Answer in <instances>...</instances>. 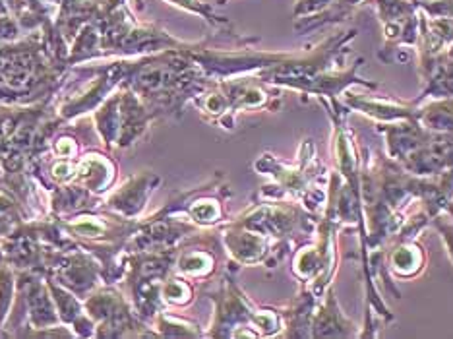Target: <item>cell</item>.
<instances>
[{"label": "cell", "instance_id": "3957f363", "mask_svg": "<svg viewBox=\"0 0 453 339\" xmlns=\"http://www.w3.org/2000/svg\"><path fill=\"white\" fill-rule=\"evenodd\" d=\"M417 120L432 132H453V97H441L426 105L418 103Z\"/></svg>", "mask_w": 453, "mask_h": 339}, {"label": "cell", "instance_id": "6da1fadb", "mask_svg": "<svg viewBox=\"0 0 453 339\" xmlns=\"http://www.w3.org/2000/svg\"><path fill=\"white\" fill-rule=\"evenodd\" d=\"M312 332L314 337H353L357 335L355 326L347 320L339 308L334 291L329 289L324 304L318 306V312L312 316Z\"/></svg>", "mask_w": 453, "mask_h": 339}, {"label": "cell", "instance_id": "7a4b0ae2", "mask_svg": "<svg viewBox=\"0 0 453 339\" xmlns=\"http://www.w3.org/2000/svg\"><path fill=\"white\" fill-rule=\"evenodd\" d=\"M386 270L397 277H415L425 268V249L415 241H401L386 254Z\"/></svg>", "mask_w": 453, "mask_h": 339}]
</instances>
